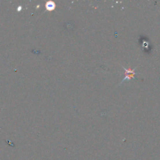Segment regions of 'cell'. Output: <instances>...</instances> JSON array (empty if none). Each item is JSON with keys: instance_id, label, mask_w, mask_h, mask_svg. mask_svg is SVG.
Listing matches in <instances>:
<instances>
[{"instance_id": "cell-1", "label": "cell", "mask_w": 160, "mask_h": 160, "mask_svg": "<svg viewBox=\"0 0 160 160\" xmlns=\"http://www.w3.org/2000/svg\"><path fill=\"white\" fill-rule=\"evenodd\" d=\"M123 68H124V70H125V72H126V77H124V78L123 79V81H122V82H123L124 81H125V79H129L130 80L132 78H134L135 77V75L136 74V73L135 72V68L133 70H127L125 68H124L123 66ZM121 82V83H122Z\"/></svg>"}, {"instance_id": "cell-2", "label": "cell", "mask_w": 160, "mask_h": 160, "mask_svg": "<svg viewBox=\"0 0 160 160\" xmlns=\"http://www.w3.org/2000/svg\"><path fill=\"white\" fill-rule=\"evenodd\" d=\"M55 6V4L53 3H51L50 5H49V4H47V8L49 10H51V9H53V8H54Z\"/></svg>"}]
</instances>
